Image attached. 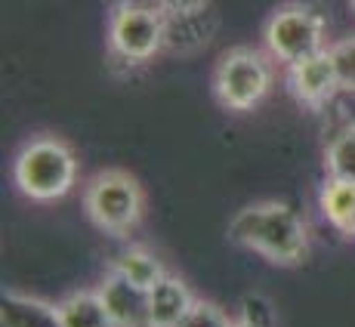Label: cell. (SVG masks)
<instances>
[{
	"mask_svg": "<svg viewBox=\"0 0 355 327\" xmlns=\"http://www.w3.org/2000/svg\"><path fill=\"white\" fill-rule=\"evenodd\" d=\"M229 241L275 265H300L309 256V231L303 216L282 201L241 207L229 222Z\"/></svg>",
	"mask_w": 355,
	"mask_h": 327,
	"instance_id": "6da1fadb",
	"label": "cell"
},
{
	"mask_svg": "<svg viewBox=\"0 0 355 327\" xmlns=\"http://www.w3.org/2000/svg\"><path fill=\"white\" fill-rule=\"evenodd\" d=\"M12 176L25 197L56 201V197H65L78 182V158L71 145L59 136H34L16 154Z\"/></svg>",
	"mask_w": 355,
	"mask_h": 327,
	"instance_id": "7a4b0ae2",
	"label": "cell"
},
{
	"mask_svg": "<svg viewBox=\"0 0 355 327\" xmlns=\"http://www.w3.org/2000/svg\"><path fill=\"white\" fill-rule=\"evenodd\" d=\"M146 195L127 170H99L84 188V210L90 222L108 235H127L139 226Z\"/></svg>",
	"mask_w": 355,
	"mask_h": 327,
	"instance_id": "3957f363",
	"label": "cell"
},
{
	"mask_svg": "<svg viewBox=\"0 0 355 327\" xmlns=\"http://www.w3.org/2000/svg\"><path fill=\"white\" fill-rule=\"evenodd\" d=\"M167 19L152 0H121L108 19V50L127 65H146L164 50Z\"/></svg>",
	"mask_w": 355,
	"mask_h": 327,
	"instance_id": "277c9868",
	"label": "cell"
},
{
	"mask_svg": "<svg viewBox=\"0 0 355 327\" xmlns=\"http://www.w3.org/2000/svg\"><path fill=\"white\" fill-rule=\"evenodd\" d=\"M272 87V62L254 46H232L214 68V96L229 112H250Z\"/></svg>",
	"mask_w": 355,
	"mask_h": 327,
	"instance_id": "5b68a950",
	"label": "cell"
},
{
	"mask_svg": "<svg viewBox=\"0 0 355 327\" xmlns=\"http://www.w3.org/2000/svg\"><path fill=\"white\" fill-rule=\"evenodd\" d=\"M324 31H327L324 19L312 6L284 3L269 16L263 37H266V50H269L272 59L293 65V62H303V59L327 50Z\"/></svg>",
	"mask_w": 355,
	"mask_h": 327,
	"instance_id": "8992f818",
	"label": "cell"
},
{
	"mask_svg": "<svg viewBox=\"0 0 355 327\" xmlns=\"http://www.w3.org/2000/svg\"><path fill=\"white\" fill-rule=\"evenodd\" d=\"M288 90L300 105L312 108V112L324 108L340 90V74H337V62H334V53L322 50L315 56L303 59V62L288 65Z\"/></svg>",
	"mask_w": 355,
	"mask_h": 327,
	"instance_id": "52a82bcc",
	"label": "cell"
},
{
	"mask_svg": "<svg viewBox=\"0 0 355 327\" xmlns=\"http://www.w3.org/2000/svg\"><path fill=\"white\" fill-rule=\"evenodd\" d=\"M99 297L118 327H152L148 324V288L112 272L102 281Z\"/></svg>",
	"mask_w": 355,
	"mask_h": 327,
	"instance_id": "ba28073f",
	"label": "cell"
},
{
	"mask_svg": "<svg viewBox=\"0 0 355 327\" xmlns=\"http://www.w3.org/2000/svg\"><path fill=\"white\" fill-rule=\"evenodd\" d=\"M195 306V297L180 278L164 275L148 290V324L152 327H176Z\"/></svg>",
	"mask_w": 355,
	"mask_h": 327,
	"instance_id": "9c48e42d",
	"label": "cell"
},
{
	"mask_svg": "<svg viewBox=\"0 0 355 327\" xmlns=\"http://www.w3.org/2000/svg\"><path fill=\"white\" fill-rule=\"evenodd\" d=\"M0 327H65L59 306H50L46 299L3 290L0 299Z\"/></svg>",
	"mask_w": 355,
	"mask_h": 327,
	"instance_id": "30bf717a",
	"label": "cell"
},
{
	"mask_svg": "<svg viewBox=\"0 0 355 327\" xmlns=\"http://www.w3.org/2000/svg\"><path fill=\"white\" fill-rule=\"evenodd\" d=\"M322 213L337 231L355 238V182L327 179L322 188Z\"/></svg>",
	"mask_w": 355,
	"mask_h": 327,
	"instance_id": "8fae6325",
	"label": "cell"
},
{
	"mask_svg": "<svg viewBox=\"0 0 355 327\" xmlns=\"http://www.w3.org/2000/svg\"><path fill=\"white\" fill-rule=\"evenodd\" d=\"M59 315H62L65 327H118L112 321V315H108L99 290L96 294L78 290V294L65 297L62 303H59Z\"/></svg>",
	"mask_w": 355,
	"mask_h": 327,
	"instance_id": "7c38bea8",
	"label": "cell"
},
{
	"mask_svg": "<svg viewBox=\"0 0 355 327\" xmlns=\"http://www.w3.org/2000/svg\"><path fill=\"white\" fill-rule=\"evenodd\" d=\"M112 272H118V275H124V278H130V281L148 288V290L167 275L161 260L155 254H148L146 247H130V250H124V254H118V260L112 263Z\"/></svg>",
	"mask_w": 355,
	"mask_h": 327,
	"instance_id": "4fadbf2b",
	"label": "cell"
},
{
	"mask_svg": "<svg viewBox=\"0 0 355 327\" xmlns=\"http://www.w3.org/2000/svg\"><path fill=\"white\" fill-rule=\"evenodd\" d=\"M324 167L331 179L355 182V124L340 127L324 148Z\"/></svg>",
	"mask_w": 355,
	"mask_h": 327,
	"instance_id": "5bb4252c",
	"label": "cell"
},
{
	"mask_svg": "<svg viewBox=\"0 0 355 327\" xmlns=\"http://www.w3.org/2000/svg\"><path fill=\"white\" fill-rule=\"evenodd\" d=\"M176 327H232V321H229V315L216 303L195 299V306L189 309V315L182 318Z\"/></svg>",
	"mask_w": 355,
	"mask_h": 327,
	"instance_id": "9a60e30c",
	"label": "cell"
},
{
	"mask_svg": "<svg viewBox=\"0 0 355 327\" xmlns=\"http://www.w3.org/2000/svg\"><path fill=\"white\" fill-rule=\"evenodd\" d=\"M334 62H337V74H340V90L355 93V37H346L340 44L331 46Z\"/></svg>",
	"mask_w": 355,
	"mask_h": 327,
	"instance_id": "2e32d148",
	"label": "cell"
},
{
	"mask_svg": "<svg viewBox=\"0 0 355 327\" xmlns=\"http://www.w3.org/2000/svg\"><path fill=\"white\" fill-rule=\"evenodd\" d=\"M164 12V19H180V16H198L207 10V0H152Z\"/></svg>",
	"mask_w": 355,
	"mask_h": 327,
	"instance_id": "e0dca14e",
	"label": "cell"
},
{
	"mask_svg": "<svg viewBox=\"0 0 355 327\" xmlns=\"http://www.w3.org/2000/svg\"><path fill=\"white\" fill-rule=\"evenodd\" d=\"M232 327H257V324H250V321H235Z\"/></svg>",
	"mask_w": 355,
	"mask_h": 327,
	"instance_id": "ac0fdd59",
	"label": "cell"
},
{
	"mask_svg": "<svg viewBox=\"0 0 355 327\" xmlns=\"http://www.w3.org/2000/svg\"><path fill=\"white\" fill-rule=\"evenodd\" d=\"M352 10H355V0H352Z\"/></svg>",
	"mask_w": 355,
	"mask_h": 327,
	"instance_id": "d6986e66",
	"label": "cell"
}]
</instances>
